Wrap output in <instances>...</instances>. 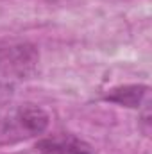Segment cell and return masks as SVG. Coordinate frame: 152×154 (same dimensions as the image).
I'll list each match as a JSON object with an SVG mask.
<instances>
[{"mask_svg":"<svg viewBox=\"0 0 152 154\" xmlns=\"http://www.w3.org/2000/svg\"><path fill=\"white\" fill-rule=\"evenodd\" d=\"M39 154H95V147L75 134L63 133L41 138L36 143Z\"/></svg>","mask_w":152,"mask_h":154,"instance_id":"cell-2","label":"cell"},{"mask_svg":"<svg viewBox=\"0 0 152 154\" xmlns=\"http://www.w3.org/2000/svg\"><path fill=\"white\" fill-rule=\"evenodd\" d=\"M147 95H149V86H143V84H127V86L113 88L104 99L109 100V102H116L120 106L140 108L143 104V100H147Z\"/></svg>","mask_w":152,"mask_h":154,"instance_id":"cell-3","label":"cell"},{"mask_svg":"<svg viewBox=\"0 0 152 154\" xmlns=\"http://www.w3.org/2000/svg\"><path fill=\"white\" fill-rule=\"evenodd\" d=\"M0 143H13L11 129H9V122H7L5 113L0 115Z\"/></svg>","mask_w":152,"mask_h":154,"instance_id":"cell-4","label":"cell"},{"mask_svg":"<svg viewBox=\"0 0 152 154\" xmlns=\"http://www.w3.org/2000/svg\"><path fill=\"white\" fill-rule=\"evenodd\" d=\"M39 63L38 48L31 43L0 45V74L9 77L31 75Z\"/></svg>","mask_w":152,"mask_h":154,"instance_id":"cell-1","label":"cell"},{"mask_svg":"<svg viewBox=\"0 0 152 154\" xmlns=\"http://www.w3.org/2000/svg\"><path fill=\"white\" fill-rule=\"evenodd\" d=\"M2 91H4V86H2V82H0V95H2Z\"/></svg>","mask_w":152,"mask_h":154,"instance_id":"cell-5","label":"cell"}]
</instances>
